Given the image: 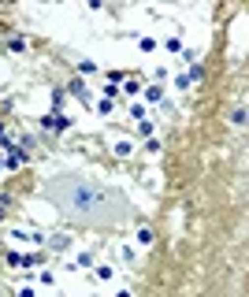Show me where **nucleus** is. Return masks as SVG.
Listing matches in <instances>:
<instances>
[{
	"label": "nucleus",
	"instance_id": "f257e3e1",
	"mask_svg": "<svg viewBox=\"0 0 249 297\" xmlns=\"http://www.w3.org/2000/svg\"><path fill=\"white\" fill-rule=\"evenodd\" d=\"M56 197L67 204V212H75V216L93 212V204H104V208H112V197L104 193V189H97V186H82V182L60 186V189H56Z\"/></svg>",
	"mask_w": 249,
	"mask_h": 297
}]
</instances>
